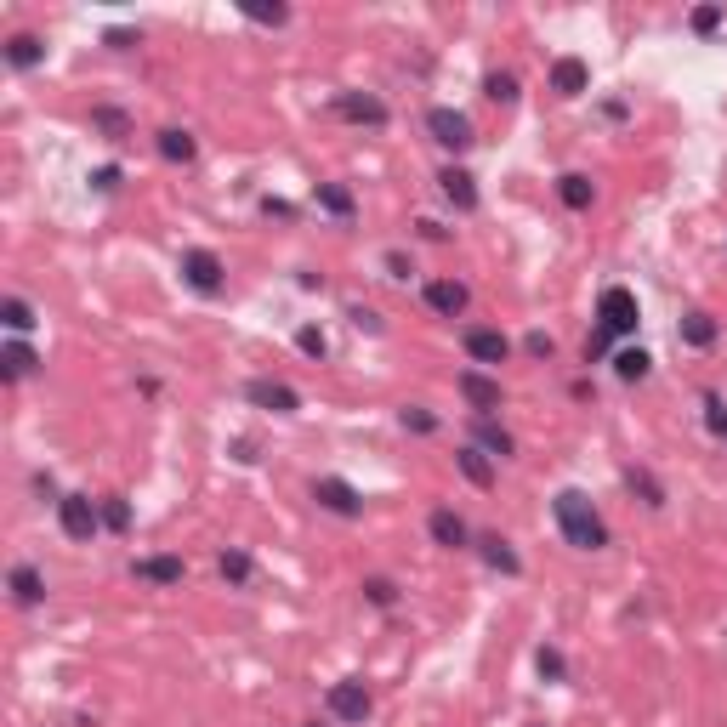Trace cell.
<instances>
[{"mask_svg": "<svg viewBox=\"0 0 727 727\" xmlns=\"http://www.w3.org/2000/svg\"><path fill=\"white\" fill-rule=\"evenodd\" d=\"M461 347H466V358H472L478 370H500V364L512 358V341L500 336V330H489V324H466Z\"/></svg>", "mask_w": 727, "mask_h": 727, "instance_id": "6", "label": "cell"}, {"mask_svg": "<svg viewBox=\"0 0 727 727\" xmlns=\"http://www.w3.org/2000/svg\"><path fill=\"white\" fill-rule=\"evenodd\" d=\"M216 568H222V580H228V586H250V574H256V563H250L245 546H222V551H216Z\"/></svg>", "mask_w": 727, "mask_h": 727, "instance_id": "27", "label": "cell"}, {"mask_svg": "<svg viewBox=\"0 0 727 727\" xmlns=\"http://www.w3.org/2000/svg\"><path fill=\"white\" fill-rule=\"evenodd\" d=\"M336 114L347 125H370V131H381V125H392V114H387V103L375 97V91H341L336 97Z\"/></svg>", "mask_w": 727, "mask_h": 727, "instance_id": "10", "label": "cell"}, {"mask_svg": "<svg viewBox=\"0 0 727 727\" xmlns=\"http://www.w3.org/2000/svg\"><path fill=\"white\" fill-rule=\"evenodd\" d=\"M347 319H353V324H358V330H381V319H375V313H370V307H353V313H347Z\"/></svg>", "mask_w": 727, "mask_h": 727, "instance_id": "45", "label": "cell"}, {"mask_svg": "<svg viewBox=\"0 0 727 727\" xmlns=\"http://www.w3.org/2000/svg\"><path fill=\"white\" fill-rule=\"evenodd\" d=\"M426 307L438 313V319H461L466 307H472V290H466L461 279H426Z\"/></svg>", "mask_w": 727, "mask_h": 727, "instance_id": "13", "label": "cell"}, {"mask_svg": "<svg viewBox=\"0 0 727 727\" xmlns=\"http://www.w3.org/2000/svg\"><path fill=\"white\" fill-rule=\"evenodd\" d=\"M699 404H705V426H710V438H722V444H727V398H722V392H705Z\"/></svg>", "mask_w": 727, "mask_h": 727, "instance_id": "35", "label": "cell"}, {"mask_svg": "<svg viewBox=\"0 0 727 727\" xmlns=\"http://www.w3.org/2000/svg\"><path fill=\"white\" fill-rule=\"evenodd\" d=\"M154 154H160L165 165H194L199 142H194V131H182V125H165V131H154Z\"/></svg>", "mask_w": 727, "mask_h": 727, "instance_id": "19", "label": "cell"}, {"mask_svg": "<svg viewBox=\"0 0 727 727\" xmlns=\"http://www.w3.org/2000/svg\"><path fill=\"white\" fill-rule=\"evenodd\" d=\"M57 529L69 534L74 546H91L97 529H103V512L91 495H57Z\"/></svg>", "mask_w": 727, "mask_h": 727, "instance_id": "4", "label": "cell"}, {"mask_svg": "<svg viewBox=\"0 0 727 727\" xmlns=\"http://www.w3.org/2000/svg\"><path fill=\"white\" fill-rule=\"evenodd\" d=\"M648 370H654V358L642 353V347H620L614 353V375L620 381H648Z\"/></svg>", "mask_w": 727, "mask_h": 727, "instance_id": "30", "label": "cell"}, {"mask_svg": "<svg viewBox=\"0 0 727 727\" xmlns=\"http://www.w3.org/2000/svg\"><path fill=\"white\" fill-rule=\"evenodd\" d=\"M370 688L358 682V676H347V682H330V693H324V710L336 716V722H347V727H358L364 716H370Z\"/></svg>", "mask_w": 727, "mask_h": 727, "instance_id": "7", "label": "cell"}, {"mask_svg": "<svg viewBox=\"0 0 727 727\" xmlns=\"http://www.w3.org/2000/svg\"><path fill=\"white\" fill-rule=\"evenodd\" d=\"M0 57H6L18 74H29V69H40V63H46V40H40V35H12L6 46H0Z\"/></svg>", "mask_w": 727, "mask_h": 727, "instance_id": "20", "label": "cell"}, {"mask_svg": "<svg viewBox=\"0 0 727 727\" xmlns=\"http://www.w3.org/2000/svg\"><path fill=\"white\" fill-rule=\"evenodd\" d=\"M455 392L466 398V409H472L478 421H495V409H506V387H500V375H489V370H461L455 375Z\"/></svg>", "mask_w": 727, "mask_h": 727, "instance_id": "3", "label": "cell"}, {"mask_svg": "<svg viewBox=\"0 0 727 727\" xmlns=\"http://www.w3.org/2000/svg\"><path fill=\"white\" fill-rule=\"evenodd\" d=\"M137 29H108V35H103V46H114V52H131V46H137Z\"/></svg>", "mask_w": 727, "mask_h": 727, "instance_id": "43", "label": "cell"}, {"mask_svg": "<svg viewBox=\"0 0 727 727\" xmlns=\"http://www.w3.org/2000/svg\"><path fill=\"white\" fill-rule=\"evenodd\" d=\"M182 279H188V290H199V296H216V290L228 284V267H222L216 250H182Z\"/></svg>", "mask_w": 727, "mask_h": 727, "instance_id": "9", "label": "cell"}, {"mask_svg": "<svg viewBox=\"0 0 727 727\" xmlns=\"http://www.w3.org/2000/svg\"><path fill=\"white\" fill-rule=\"evenodd\" d=\"M91 131H97L103 142H125V137H131V114L114 108V103H97V108H91Z\"/></svg>", "mask_w": 727, "mask_h": 727, "instance_id": "24", "label": "cell"}, {"mask_svg": "<svg viewBox=\"0 0 727 727\" xmlns=\"http://www.w3.org/2000/svg\"><path fill=\"white\" fill-rule=\"evenodd\" d=\"M472 432H478V449H483V455H489V461H512V455H517V444H512V432H506V426H495V421H478V426H472Z\"/></svg>", "mask_w": 727, "mask_h": 727, "instance_id": "26", "label": "cell"}, {"mask_svg": "<svg viewBox=\"0 0 727 727\" xmlns=\"http://www.w3.org/2000/svg\"><path fill=\"white\" fill-rule=\"evenodd\" d=\"M426 131H432V142L444 148V154H466L472 142H478V131H472V120H466L461 108H426Z\"/></svg>", "mask_w": 727, "mask_h": 727, "instance_id": "5", "label": "cell"}, {"mask_svg": "<svg viewBox=\"0 0 727 727\" xmlns=\"http://www.w3.org/2000/svg\"><path fill=\"white\" fill-rule=\"evenodd\" d=\"M676 336H682V347H699V353H705V347H716V319L693 307V313H682V324H676Z\"/></svg>", "mask_w": 727, "mask_h": 727, "instance_id": "25", "label": "cell"}, {"mask_svg": "<svg viewBox=\"0 0 727 727\" xmlns=\"http://www.w3.org/2000/svg\"><path fill=\"white\" fill-rule=\"evenodd\" d=\"M35 370H40V358H35V347H29L23 336H12L6 347H0V375H6V381H23V375H35Z\"/></svg>", "mask_w": 727, "mask_h": 727, "instance_id": "22", "label": "cell"}, {"mask_svg": "<svg viewBox=\"0 0 727 727\" xmlns=\"http://www.w3.org/2000/svg\"><path fill=\"white\" fill-rule=\"evenodd\" d=\"M245 18L250 23H267V29H279V23H290V12H284V6H273V12H262V6H245Z\"/></svg>", "mask_w": 727, "mask_h": 727, "instance_id": "41", "label": "cell"}, {"mask_svg": "<svg viewBox=\"0 0 727 727\" xmlns=\"http://www.w3.org/2000/svg\"><path fill=\"white\" fill-rule=\"evenodd\" d=\"M398 426L415 432V438H432V432H438V415H432L426 404H404V409H398Z\"/></svg>", "mask_w": 727, "mask_h": 727, "instance_id": "33", "label": "cell"}, {"mask_svg": "<svg viewBox=\"0 0 727 727\" xmlns=\"http://www.w3.org/2000/svg\"><path fill=\"white\" fill-rule=\"evenodd\" d=\"M625 483H631V489L642 495V506H654V512L665 506V483H659L648 466H625Z\"/></svg>", "mask_w": 727, "mask_h": 727, "instance_id": "29", "label": "cell"}, {"mask_svg": "<svg viewBox=\"0 0 727 727\" xmlns=\"http://www.w3.org/2000/svg\"><path fill=\"white\" fill-rule=\"evenodd\" d=\"M472 546H478V557L495 568V574H506V580H517V574H523V557L512 551V540H506V534H478Z\"/></svg>", "mask_w": 727, "mask_h": 727, "instance_id": "16", "label": "cell"}, {"mask_svg": "<svg viewBox=\"0 0 727 727\" xmlns=\"http://www.w3.org/2000/svg\"><path fill=\"white\" fill-rule=\"evenodd\" d=\"M551 517H557V534H563L574 551H603L608 546V523H603V512L591 506L586 489H557Z\"/></svg>", "mask_w": 727, "mask_h": 727, "instance_id": "1", "label": "cell"}, {"mask_svg": "<svg viewBox=\"0 0 727 727\" xmlns=\"http://www.w3.org/2000/svg\"><path fill=\"white\" fill-rule=\"evenodd\" d=\"M313 500H319L330 517H364V495H358L347 478H313Z\"/></svg>", "mask_w": 727, "mask_h": 727, "instance_id": "11", "label": "cell"}, {"mask_svg": "<svg viewBox=\"0 0 727 727\" xmlns=\"http://www.w3.org/2000/svg\"><path fill=\"white\" fill-rule=\"evenodd\" d=\"M296 347H302L307 358H319V364H324V353H330V341H324L319 324H302V330H296Z\"/></svg>", "mask_w": 727, "mask_h": 727, "instance_id": "38", "label": "cell"}, {"mask_svg": "<svg viewBox=\"0 0 727 727\" xmlns=\"http://www.w3.org/2000/svg\"><path fill=\"white\" fill-rule=\"evenodd\" d=\"M245 398H250L256 409H273V415H296V409H302V392L284 387V381H267V375L245 381Z\"/></svg>", "mask_w": 727, "mask_h": 727, "instance_id": "12", "label": "cell"}, {"mask_svg": "<svg viewBox=\"0 0 727 727\" xmlns=\"http://www.w3.org/2000/svg\"><path fill=\"white\" fill-rule=\"evenodd\" d=\"M438 194H444V199H449V205H455V211H461V216H472V211H478V205H483L478 182L466 177L461 165H444V171H438Z\"/></svg>", "mask_w": 727, "mask_h": 727, "instance_id": "15", "label": "cell"}, {"mask_svg": "<svg viewBox=\"0 0 727 727\" xmlns=\"http://www.w3.org/2000/svg\"><path fill=\"white\" fill-rule=\"evenodd\" d=\"M364 603H370V608H392V603H398V586H392L387 574H370V580H364Z\"/></svg>", "mask_w": 727, "mask_h": 727, "instance_id": "36", "label": "cell"}, {"mask_svg": "<svg viewBox=\"0 0 727 727\" xmlns=\"http://www.w3.org/2000/svg\"><path fill=\"white\" fill-rule=\"evenodd\" d=\"M637 324H642L637 296H631L625 284H608L603 296H597V330L586 336V364H597L614 336H637Z\"/></svg>", "mask_w": 727, "mask_h": 727, "instance_id": "2", "label": "cell"}, {"mask_svg": "<svg viewBox=\"0 0 727 727\" xmlns=\"http://www.w3.org/2000/svg\"><path fill=\"white\" fill-rule=\"evenodd\" d=\"M483 97L489 103H500V108H512L523 91H517V74H506V69H495V74H483Z\"/></svg>", "mask_w": 727, "mask_h": 727, "instance_id": "31", "label": "cell"}, {"mask_svg": "<svg viewBox=\"0 0 727 727\" xmlns=\"http://www.w3.org/2000/svg\"><path fill=\"white\" fill-rule=\"evenodd\" d=\"M523 353H529V358H551V353H557V341H551L546 330H529V341H523Z\"/></svg>", "mask_w": 727, "mask_h": 727, "instance_id": "40", "label": "cell"}, {"mask_svg": "<svg viewBox=\"0 0 727 727\" xmlns=\"http://www.w3.org/2000/svg\"><path fill=\"white\" fill-rule=\"evenodd\" d=\"M722 23H727L722 6H693V12H688V29H693V35H716Z\"/></svg>", "mask_w": 727, "mask_h": 727, "instance_id": "37", "label": "cell"}, {"mask_svg": "<svg viewBox=\"0 0 727 727\" xmlns=\"http://www.w3.org/2000/svg\"><path fill=\"white\" fill-rule=\"evenodd\" d=\"M387 273H392V279H409V273H415V262H409L404 250H387Z\"/></svg>", "mask_w": 727, "mask_h": 727, "instance_id": "44", "label": "cell"}, {"mask_svg": "<svg viewBox=\"0 0 727 727\" xmlns=\"http://www.w3.org/2000/svg\"><path fill=\"white\" fill-rule=\"evenodd\" d=\"M319 211H330L336 222H353V188L347 182H319Z\"/></svg>", "mask_w": 727, "mask_h": 727, "instance_id": "28", "label": "cell"}, {"mask_svg": "<svg viewBox=\"0 0 727 727\" xmlns=\"http://www.w3.org/2000/svg\"><path fill=\"white\" fill-rule=\"evenodd\" d=\"M0 319H6L12 336H29V330H35V307L23 302V296H6V302H0Z\"/></svg>", "mask_w": 727, "mask_h": 727, "instance_id": "32", "label": "cell"}, {"mask_svg": "<svg viewBox=\"0 0 727 727\" xmlns=\"http://www.w3.org/2000/svg\"><path fill=\"white\" fill-rule=\"evenodd\" d=\"M91 188H97V194H114V188H120V165H103V171H91Z\"/></svg>", "mask_w": 727, "mask_h": 727, "instance_id": "42", "label": "cell"}, {"mask_svg": "<svg viewBox=\"0 0 727 727\" xmlns=\"http://www.w3.org/2000/svg\"><path fill=\"white\" fill-rule=\"evenodd\" d=\"M97 512H103V529L108 534L131 529V506H125V495H103V500H97Z\"/></svg>", "mask_w": 727, "mask_h": 727, "instance_id": "34", "label": "cell"}, {"mask_svg": "<svg viewBox=\"0 0 727 727\" xmlns=\"http://www.w3.org/2000/svg\"><path fill=\"white\" fill-rule=\"evenodd\" d=\"M455 466H461V478L472 483V489H495V461H489L478 444H461V449H455Z\"/></svg>", "mask_w": 727, "mask_h": 727, "instance_id": "21", "label": "cell"}, {"mask_svg": "<svg viewBox=\"0 0 727 727\" xmlns=\"http://www.w3.org/2000/svg\"><path fill=\"white\" fill-rule=\"evenodd\" d=\"M6 591H12V603L18 608H35V603H46V574H40L35 563H12Z\"/></svg>", "mask_w": 727, "mask_h": 727, "instance_id": "17", "label": "cell"}, {"mask_svg": "<svg viewBox=\"0 0 727 727\" xmlns=\"http://www.w3.org/2000/svg\"><path fill=\"white\" fill-rule=\"evenodd\" d=\"M534 671L546 676V682H563L568 665H563V654H557V648H540V654H534Z\"/></svg>", "mask_w": 727, "mask_h": 727, "instance_id": "39", "label": "cell"}, {"mask_svg": "<svg viewBox=\"0 0 727 727\" xmlns=\"http://www.w3.org/2000/svg\"><path fill=\"white\" fill-rule=\"evenodd\" d=\"M131 580H142V586L154 591H171L188 580V563H182L177 551H154V557H131Z\"/></svg>", "mask_w": 727, "mask_h": 727, "instance_id": "8", "label": "cell"}, {"mask_svg": "<svg viewBox=\"0 0 727 727\" xmlns=\"http://www.w3.org/2000/svg\"><path fill=\"white\" fill-rule=\"evenodd\" d=\"M426 534H432V546H444V551H472V529H466V517L449 512V506H438V512L426 517Z\"/></svg>", "mask_w": 727, "mask_h": 727, "instance_id": "14", "label": "cell"}, {"mask_svg": "<svg viewBox=\"0 0 727 727\" xmlns=\"http://www.w3.org/2000/svg\"><path fill=\"white\" fill-rule=\"evenodd\" d=\"M551 91H557V97H586L591 91L586 57H557V63H551Z\"/></svg>", "mask_w": 727, "mask_h": 727, "instance_id": "18", "label": "cell"}, {"mask_svg": "<svg viewBox=\"0 0 727 727\" xmlns=\"http://www.w3.org/2000/svg\"><path fill=\"white\" fill-rule=\"evenodd\" d=\"M557 199H563L568 211H591V199H597V182L586 171H563L557 177Z\"/></svg>", "mask_w": 727, "mask_h": 727, "instance_id": "23", "label": "cell"}]
</instances>
